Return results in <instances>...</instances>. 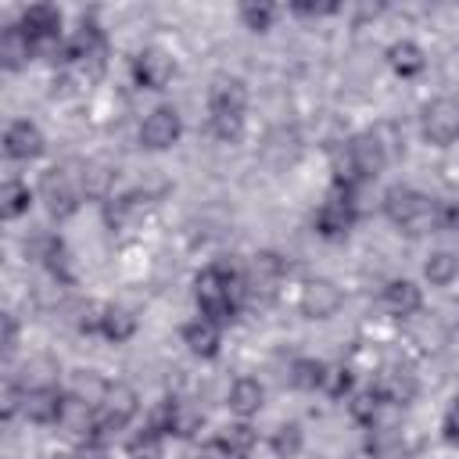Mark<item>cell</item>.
Wrapping results in <instances>:
<instances>
[{"label":"cell","instance_id":"6da1fadb","mask_svg":"<svg viewBox=\"0 0 459 459\" xmlns=\"http://www.w3.org/2000/svg\"><path fill=\"white\" fill-rule=\"evenodd\" d=\"M244 294V276L233 273L226 262H212L194 276V301L204 319L212 323H230L237 316V301Z\"/></svg>","mask_w":459,"mask_h":459},{"label":"cell","instance_id":"7a4b0ae2","mask_svg":"<svg viewBox=\"0 0 459 459\" xmlns=\"http://www.w3.org/2000/svg\"><path fill=\"white\" fill-rule=\"evenodd\" d=\"M384 215H387L391 226H398L409 237H423V233H434L437 230V201H430L427 194H420V190H412L405 183L387 186V194H384Z\"/></svg>","mask_w":459,"mask_h":459},{"label":"cell","instance_id":"3957f363","mask_svg":"<svg viewBox=\"0 0 459 459\" xmlns=\"http://www.w3.org/2000/svg\"><path fill=\"white\" fill-rule=\"evenodd\" d=\"M387 165V147L377 133H359L348 140L344 147V165L337 169V183H348V186H359L373 176H380Z\"/></svg>","mask_w":459,"mask_h":459},{"label":"cell","instance_id":"277c9868","mask_svg":"<svg viewBox=\"0 0 459 459\" xmlns=\"http://www.w3.org/2000/svg\"><path fill=\"white\" fill-rule=\"evenodd\" d=\"M72 169L75 165H54L39 179V197H43V204H47V212L54 219L75 215L82 197H86V190H82V165H79V172H72Z\"/></svg>","mask_w":459,"mask_h":459},{"label":"cell","instance_id":"5b68a950","mask_svg":"<svg viewBox=\"0 0 459 459\" xmlns=\"http://www.w3.org/2000/svg\"><path fill=\"white\" fill-rule=\"evenodd\" d=\"M355 219H359L355 186L333 179V190L326 194V201H323V204L316 208V215H312V230H316L323 240H341V237H348V230L355 226Z\"/></svg>","mask_w":459,"mask_h":459},{"label":"cell","instance_id":"8992f818","mask_svg":"<svg viewBox=\"0 0 459 459\" xmlns=\"http://www.w3.org/2000/svg\"><path fill=\"white\" fill-rule=\"evenodd\" d=\"M420 133L434 147H448L459 140V100L455 97H434L420 111Z\"/></svg>","mask_w":459,"mask_h":459},{"label":"cell","instance_id":"52a82bcc","mask_svg":"<svg viewBox=\"0 0 459 459\" xmlns=\"http://www.w3.org/2000/svg\"><path fill=\"white\" fill-rule=\"evenodd\" d=\"M283 280V258L276 251H258L251 255L247 276H244V294L258 298V301H273Z\"/></svg>","mask_w":459,"mask_h":459},{"label":"cell","instance_id":"ba28073f","mask_svg":"<svg viewBox=\"0 0 459 459\" xmlns=\"http://www.w3.org/2000/svg\"><path fill=\"white\" fill-rule=\"evenodd\" d=\"M179 136H183V118L172 104H158L140 126V143L147 151H169Z\"/></svg>","mask_w":459,"mask_h":459},{"label":"cell","instance_id":"9c48e42d","mask_svg":"<svg viewBox=\"0 0 459 459\" xmlns=\"http://www.w3.org/2000/svg\"><path fill=\"white\" fill-rule=\"evenodd\" d=\"M18 29L29 36L32 47H54L61 43V11L50 4H32L22 11Z\"/></svg>","mask_w":459,"mask_h":459},{"label":"cell","instance_id":"30bf717a","mask_svg":"<svg viewBox=\"0 0 459 459\" xmlns=\"http://www.w3.org/2000/svg\"><path fill=\"white\" fill-rule=\"evenodd\" d=\"M341 305H344V294L330 280H308L298 298V308L305 319H330V316H337Z\"/></svg>","mask_w":459,"mask_h":459},{"label":"cell","instance_id":"8fae6325","mask_svg":"<svg viewBox=\"0 0 459 459\" xmlns=\"http://www.w3.org/2000/svg\"><path fill=\"white\" fill-rule=\"evenodd\" d=\"M151 427H158L165 437H169V434H172V437H194V434L201 430V412H197L190 402L169 398V402L154 412Z\"/></svg>","mask_w":459,"mask_h":459},{"label":"cell","instance_id":"7c38bea8","mask_svg":"<svg viewBox=\"0 0 459 459\" xmlns=\"http://www.w3.org/2000/svg\"><path fill=\"white\" fill-rule=\"evenodd\" d=\"M4 154L11 161H32L43 154V133L36 122L29 118H14L7 129H4Z\"/></svg>","mask_w":459,"mask_h":459},{"label":"cell","instance_id":"4fadbf2b","mask_svg":"<svg viewBox=\"0 0 459 459\" xmlns=\"http://www.w3.org/2000/svg\"><path fill=\"white\" fill-rule=\"evenodd\" d=\"M172 72H176V65L161 50H140L133 57V82L140 90H165L169 79H172Z\"/></svg>","mask_w":459,"mask_h":459},{"label":"cell","instance_id":"5bb4252c","mask_svg":"<svg viewBox=\"0 0 459 459\" xmlns=\"http://www.w3.org/2000/svg\"><path fill=\"white\" fill-rule=\"evenodd\" d=\"M61 409H65V394L57 387H29L25 398H22V416L29 423H57L61 420Z\"/></svg>","mask_w":459,"mask_h":459},{"label":"cell","instance_id":"9a60e30c","mask_svg":"<svg viewBox=\"0 0 459 459\" xmlns=\"http://www.w3.org/2000/svg\"><path fill=\"white\" fill-rule=\"evenodd\" d=\"M179 333H183V344H186L194 355H201V359H215V355H219V344H222V330H219V323L197 316V319L183 323Z\"/></svg>","mask_w":459,"mask_h":459},{"label":"cell","instance_id":"2e32d148","mask_svg":"<svg viewBox=\"0 0 459 459\" xmlns=\"http://www.w3.org/2000/svg\"><path fill=\"white\" fill-rule=\"evenodd\" d=\"M136 409H140V394H136V387H129V384H111L108 387V394H104V402H100V416L104 420H111L115 427H126L133 416H136Z\"/></svg>","mask_w":459,"mask_h":459},{"label":"cell","instance_id":"e0dca14e","mask_svg":"<svg viewBox=\"0 0 459 459\" xmlns=\"http://www.w3.org/2000/svg\"><path fill=\"white\" fill-rule=\"evenodd\" d=\"M247 86L237 75H215L208 86V111H244Z\"/></svg>","mask_w":459,"mask_h":459},{"label":"cell","instance_id":"ac0fdd59","mask_svg":"<svg viewBox=\"0 0 459 459\" xmlns=\"http://www.w3.org/2000/svg\"><path fill=\"white\" fill-rule=\"evenodd\" d=\"M377 391L391 405H409L416 398V373L409 366H387L380 373V380H377Z\"/></svg>","mask_w":459,"mask_h":459},{"label":"cell","instance_id":"d6986e66","mask_svg":"<svg viewBox=\"0 0 459 459\" xmlns=\"http://www.w3.org/2000/svg\"><path fill=\"white\" fill-rule=\"evenodd\" d=\"M384 308L391 316H398V319H409V316H416L423 308V294H420V287L412 280H391L384 287Z\"/></svg>","mask_w":459,"mask_h":459},{"label":"cell","instance_id":"ffe728a7","mask_svg":"<svg viewBox=\"0 0 459 459\" xmlns=\"http://www.w3.org/2000/svg\"><path fill=\"white\" fill-rule=\"evenodd\" d=\"M262 402H265V387H262L255 377H237L233 387H230V394H226L230 412H237L240 420L255 416V412L262 409Z\"/></svg>","mask_w":459,"mask_h":459},{"label":"cell","instance_id":"44dd1931","mask_svg":"<svg viewBox=\"0 0 459 459\" xmlns=\"http://www.w3.org/2000/svg\"><path fill=\"white\" fill-rule=\"evenodd\" d=\"M298 151H301V140H298V133H294V129H287V126L273 129V133L265 136V143H262V158H265V161H273L276 169L290 165V161L298 158Z\"/></svg>","mask_w":459,"mask_h":459},{"label":"cell","instance_id":"7402d4cb","mask_svg":"<svg viewBox=\"0 0 459 459\" xmlns=\"http://www.w3.org/2000/svg\"><path fill=\"white\" fill-rule=\"evenodd\" d=\"M387 65H391L402 79H416V75L427 68V57H423V50H420L412 39H398V43L387 47Z\"/></svg>","mask_w":459,"mask_h":459},{"label":"cell","instance_id":"603a6c76","mask_svg":"<svg viewBox=\"0 0 459 459\" xmlns=\"http://www.w3.org/2000/svg\"><path fill=\"white\" fill-rule=\"evenodd\" d=\"M366 452H369L373 459H405L409 445H405V437L398 434V427H369Z\"/></svg>","mask_w":459,"mask_h":459},{"label":"cell","instance_id":"cb8c5ba5","mask_svg":"<svg viewBox=\"0 0 459 459\" xmlns=\"http://www.w3.org/2000/svg\"><path fill=\"white\" fill-rule=\"evenodd\" d=\"M32 43H29V36L18 29V25H7L4 29V36H0V61H4V68L7 72H18L29 57H32Z\"/></svg>","mask_w":459,"mask_h":459},{"label":"cell","instance_id":"d4e9b609","mask_svg":"<svg viewBox=\"0 0 459 459\" xmlns=\"http://www.w3.org/2000/svg\"><path fill=\"white\" fill-rule=\"evenodd\" d=\"M97 333L108 337V341H115V344H122V341H129V337L136 333V316H133L129 308L108 305V308L100 312V330H97Z\"/></svg>","mask_w":459,"mask_h":459},{"label":"cell","instance_id":"484cf974","mask_svg":"<svg viewBox=\"0 0 459 459\" xmlns=\"http://www.w3.org/2000/svg\"><path fill=\"white\" fill-rule=\"evenodd\" d=\"M29 208H32V190H29V183L7 179L4 190H0V215L11 222V219H22Z\"/></svg>","mask_w":459,"mask_h":459},{"label":"cell","instance_id":"4316f807","mask_svg":"<svg viewBox=\"0 0 459 459\" xmlns=\"http://www.w3.org/2000/svg\"><path fill=\"white\" fill-rule=\"evenodd\" d=\"M323 380H326V362L312 355H301L290 362V384L298 391H323Z\"/></svg>","mask_w":459,"mask_h":459},{"label":"cell","instance_id":"83f0119b","mask_svg":"<svg viewBox=\"0 0 459 459\" xmlns=\"http://www.w3.org/2000/svg\"><path fill=\"white\" fill-rule=\"evenodd\" d=\"M161 448H165V434L158 427H151V423L126 441V455L129 459H161Z\"/></svg>","mask_w":459,"mask_h":459},{"label":"cell","instance_id":"f1b7e54d","mask_svg":"<svg viewBox=\"0 0 459 459\" xmlns=\"http://www.w3.org/2000/svg\"><path fill=\"white\" fill-rule=\"evenodd\" d=\"M423 276L434 283V287H448L455 276H459V255L455 251H434L423 265Z\"/></svg>","mask_w":459,"mask_h":459},{"label":"cell","instance_id":"f546056e","mask_svg":"<svg viewBox=\"0 0 459 459\" xmlns=\"http://www.w3.org/2000/svg\"><path fill=\"white\" fill-rule=\"evenodd\" d=\"M208 129L222 143H237L244 136V111H208Z\"/></svg>","mask_w":459,"mask_h":459},{"label":"cell","instance_id":"4dcf8cb0","mask_svg":"<svg viewBox=\"0 0 459 459\" xmlns=\"http://www.w3.org/2000/svg\"><path fill=\"white\" fill-rule=\"evenodd\" d=\"M380 405H384V394L377 387H366V391H355L348 409L351 416L362 423V427H377V416H380Z\"/></svg>","mask_w":459,"mask_h":459},{"label":"cell","instance_id":"1f68e13d","mask_svg":"<svg viewBox=\"0 0 459 459\" xmlns=\"http://www.w3.org/2000/svg\"><path fill=\"white\" fill-rule=\"evenodd\" d=\"M222 445L230 448L233 459H251V452H255V445H258V434H255L247 423H233V427L222 430Z\"/></svg>","mask_w":459,"mask_h":459},{"label":"cell","instance_id":"d6a6232c","mask_svg":"<svg viewBox=\"0 0 459 459\" xmlns=\"http://www.w3.org/2000/svg\"><path fill=\"white\" fill-rule=\"evenodd\" d=\"M269 445H273L276 459H294V455L301 452V445H305L301 427H298V423H283V427H276V434H273Z\"/></svg>","mask_w":459,"mask_h":459},{"label":"cell","instance_id":"836d02e7","mask_svg":"<svg viewBox=\"0 0 459 459\" xmlns=\"http://www.w3.org/2000/svg\"><path fill=\"white\" fill-rule=\"evenodd\" d=\"M240 22L251 32H269L276 22V7L273 4H240Z\"/></svg>","mask_w":459,"mask_h":459},{"label":"cell","instance_id":"e575fe53","mask_svg":"<svg viewBox=\"0 0 459 459\" xmlns=\"http://www.w3.org/2000/svg\"><path fill=\"white\" fill-rule=\"evenodd\" d=\"M323 391H326L330 398H344V394L351 391V369H348V366H326Z\"/></svg>","mask_w":459,"mask_h":459},{"label":"cell","instance_id":"d590c367","mask_svg":"<svg viewBox=\"0 0 459 459\" xmlns=\"http://www.w3.org/2000/svg\"><path fill=\"white\" fill-rule=\"evenodd\" d=\"M290 11H294L298 18H326V14H337L341 7H337L333 0H326V4H308V0H298V4H290Z\"/></svg>","mask_w":459,"mask_h":459},{"label":"cell","instance_id":"8d00e7d4","mask_svg":"<svg viewBox=\"0 0 459 459\" xmlns=\"http://www.w3.org/2000/svg\"><path fill=\"white\" fill-rule=\"evenodd\" d=\"M441 430H445V441H448V445H459V398H455V402L445 409Z\"/></svg>","mask_w":459,"mask_h":459},{"label":"cell","instance_id":"74e56055","mask_svg":"<svg viewBox=\"0 0 459 459\" xmlns=\"http://www.w3.org/2000/svg\"><path fill=\"white\" fill-rule=\"evenodd\" d=\"M190 459H233V455H230V448L222 445V437H212V441H204L201 448H194Z\"/></svg>","mask_w":459,"mask_h":459},{"label":"cell","instance_id":"f35d334b","mask_svg":"<svg viewBox=\"0 0 459 459\" xmlns=\"http://www.w3.org/2000/svg\"><path fill=\"white\" fill-rule=\"evenodd\" d=\"M437 230H459V204L437 201Z\"/></svg>","mask_w":459,"mask_h":459},{"label":"cell","instance_id":"ab89813d","mask_svg":"<svg viewBox=\"0 0 459 459\" xmlns=\"http://www.w3.org/2000/svg\"><path fill=\"white\" fill-rule=\"evenodd\" d=\"M14 348H18V323H14V316H4V355L11 359Z\"/></svg>","mask_w":459,"mask_h":459},{"label":"cell","instance_id":"60d3db41","mask_svg":"<svg viewBox=\"0 0 459 459\" xmlns=\"http://www.w3.org/2000/svg\"><path fill=\"white\" fill-rule=\"evenodd\" d=\"M54 459H97V455H93V448H86V452H61Z\"/></svg>","mask_w":459,"mask_h":459}]
</instances>
